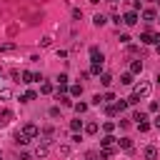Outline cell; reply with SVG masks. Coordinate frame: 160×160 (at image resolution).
<instances>
[{"label":"cell","mask_w":160,"mask_h":160,"mask_svg":"<svg viewBox=\"0 0 160 160\" xmlns=\"http://www.w3.org/2000/svg\"><path fill=\"white\" fill-rule=\"evenodd\" d=\"M35 80H42V75H40V72H30V70H22V72H20V82H22V85H30V82H35Z\"/></svg>","instance_id":"obj_3"},{"label":"cell","mask_w":160,"mask_h":160,"mask_svg":"<svg viewBox=\"0 0 160 160\" xmlns=\"http://www.w3.org/2000/svg\"><path fill=\"white\" fill-rule=\"evenodd\" d=\"M152 125H155V128L160 130V115H155V120H152Z\"/></svg>","instance_id":"obj_45"},{"label":"cell","mask_w":160,"mask_h":160,"mask_svg":"<svg viewBox=\"0 0 160 160\" xmlns=\"http://www.w3.org/2000/svg\"><path fill=\"white\" fill-rule=\"evenodd\" d=\"M150 92H152V88H150V82H145V80H140V82H135V85H132V95H135L138 100L148 98Z\"/></svg>","instance_id":"obj_1"},{"label":"cell","mask_w":160,"mask_h":160,"mask_svg":"<svg viewBox=\"0 0 160 160\" xmlns=\"http://www.w3.org/2000/svg\"><path fill=\"white\" fill-rule=\"evenodd\" d=\"M20 130H22V132H25V135H28V138H30V140H35V138H38V135H40V128H38V125H35V122H25V125H22V128H20Z\"/></svg>","instance_id":"obj_4"},{"label":"cell","mask_w":160,"mask_h":160,"mask_svg":"<svg viewBox=\"0 0 160 160\" xmlns=\"http://www.w3.org/2000/svg\"><path fill=\"white\" fill-rule=\"evenodd\" d=\"M92 105H102V95H92Z\"/></svg>","instance_id":"obj_42"},{"label":"cell","mask_w":160,"mask_h":160,"mask_svg":"<svg viewBox=\"0 0 160 160\" xmlns=\"http://www.w3.org/2000/svg\"><path fill=\"white\" fill-rule=\"evenodd\" d=\"M58 100H60V105H65V108H68V105H72V100H70V95H68V92H60V95H58Z\"/></svg>","instance_id":"obj_20"},{"label":"cell","mask_w":160,"mask_h":160,"mask_svg":"<svg viewBox=\"0 0 160 160\" xmlns=\"http://www.w3.org/2000/svg\"><path fill=\"white\" fill-rule=\"evenodd\" d=\"M58 155L68 158V155H70V145H60V148H58Z\"/></svg>","instance_id":"obj_30"},{"label":"cell","mask_w":160,"mask_h":160,"mask_svg":"<svg viewBox=\"0 0 160 160\" xmlns=\"http://www.w3.org/2000/svg\"><path fill=\"white\" fill-rule=\"evenodd\" d=\"M12 142H15V145H28V142H30V138H28L22 130H18V132L12 135Z\"/></svg>","instance_id":"obj_8"},{"label":"cell","mask_w":160,"mask_h":160,"mask_svg":"<svg viewBox=\"0 0 160 160\" xmlns=\"http://www.w3.org/2000/svg\"><path fill=\"white\" fill-rule=\"evenodd\" d=\"M18 160H30V155H28V152H20V155H18Z\"/></svg>","instance_id":"obj_44"},{"label":"cell","mask_w":160,"mask_h":160,"mask_svg":"<svg viewBox=\"0 0 160 160\" xmlns=\"http://www.w3.org/2000/svg\"><path fill=\"white\" fill-rule=\"evenodd\" d=\"M32 155H35V158H45V155H48V145H45V142L38 145V148L32 150Z\"/></svg>","instance_id":"obj_14"},{"label":"cell","mask_w":160,"mask_h":160,"mask_svg":"<svg viewBox=\"0 0 160 160\" xmlns=\"http://www.w3.org/2000/svg\"><path fill=\"white\" fill-rule=\"evenodd\" d=\"M50 42H52V38H42V40H40V45H42V48H50Z\"/></svg>","instance_id":"obj_41"},{"label":"cell","mask_w":160,"mask_h":160,"mask_svg":"<svg viewBox=\"0 0 160 160\" xmlns=\"http://www.w3.org/2000/svg\"><path fill=\"white\" fill-rule=\"evenodd\" d=\"M100 148H118V138H112V135L108 132V135L100 140Z\"/></svg>","instance_id":"obj_9"},{"label":"cell","mask_w":160,"mask_h":160,"mask_svg":"<svg viewBox=\"0 0 160 160\" xmlns=\"http://www.w3.org/2000/svg\"><path fill=\"white\" fill-rule=\"evenodd\" d=\"M130 72H132V75L142 72V62H140V60H132V62H130Z\"/></svg>","instance_id":"obj_15"},{"label":"cell","mask_w":160,"mask_h":160,"mask_svg":"<svg viewBox=\"0 0 160 160\" xmlns=\"http://www.w3.org/2000/svg\"><path fill=\"white\" fill-rule=\"evenodd\" d=\"M140 42H145V45H158V42H160V32L145 30V32L140 35Z\"/></svg>","instance_id":"obj_2"},{"label":"cell","mask_w":160,"mask_h":160,"mask_svg":"<svg viewBox=\"0 0 160 160\" xmlns=\"http://www.w3.org/2000/svg\"><path fill=\"white\" fill-rule=\"evenodd\" d=\"M35 98H38V95H35V90H25V92H22V98H20V100H22V102H32V100H35Z\"/></svg>","instance_id":"obj_18"},{"label":"cell","mask_w":160,"mask_h":160,"mask_svg":"<svg viewBox=\"0 0 160 160\" xmlns=\"http://www.w3.org/2000/svg\"><path fill=\"white\" fill-rule=\"evenodd\" d=\"M10 78H12L15 82H20V70H10Z\"/></svg>","instance_id":"obj_37"},{"label":"cell","mask_w":160,"mask_h":160,"mask_svg":"<svg viewBox=\"0 0 160 160\" xmlns=\"http://www.w3.org/2000/svg\"><path fill=\"white\" fill-rule=\"evenodd\" d=\"M118 148H122V150L130 152V150H132V140H130V138H120V140H118Z\"/></svg>","instance_id":"obj_12"},{"label":"cell","mask_w":160,"mask_h":160,"mask_svg":"<svg viewBox=\"0 0 160 160\" xmlns=\"http://www.w3.org/2000/svg\"><path fill=\"white\" fill-rule=\"evenodd\" d=\"M115 108H118V112H122L128 108V100H115Z\"/></svg>","instance_id":"obj_31"},{"label":"cell","mask_w":160,"mask_h":160,"mask_svg":"<svg viewBox=\"0 0 160 160\" xmlns=\"http://www.w3.org/2000/svg\"><path fill=\"white\" fill-rule=\"evenodd\" d=\"M10 98H12L10 88H0V100H10Z\"/></svg>","instance_id":"obj_26"},{"label":"cell","mask_w":160,"mask_h":160,"mask_svg":"<svg viewBox=\"0 0 160 160\" xmlns=\"http://www.w3.org/2000/svg\"><path fill=\"white\" fill-rule=\"evenodd\" d=\"M155 50H158V55H160V42H158V45H155Z\"/></svg>","instance_id":"obj_46"},{"label":"cell","mask_w":160,"mask_h":160,"mask_svg":"<svg viewBox=\"0 0 160 160\" xmlns=\"http://www.w3.org/2000/svg\"><path fill=\"white\" fill-rule=\"evenodd\" d=\"M102 130H105V135L112 132V130H115V122H102Z\"/></svg>","instance_id":"obj_35"},{"label":"cell","mask_w":160,"mask_h":160,"mask_svg":"<svg viewBox=\"0 0 160 160\" xmlns=\"http://www.w3.org/2000/svg\"><path fill=\"white\" fill-rule=\"evenodd\" d=\"M72 108H75V112H78V115H82V112L88 110V102H72Z\"/></svg>","instance_id":"obj_23"},{"label":"cell","mask_w":160,"mask_h":160,"mask_svg":"<svg viewBox=\"0 0 160 160\" xmlns=\"http://www.w3.org/2000/svg\"><path fill=\"white\" fill-rule=\"evenodd\" d=\"M105 22H108V18H105V15H102V12H98V15H95V18H92V25H95V28H102V25H105Z\"/></svg>","instance_id":"obj_13"},{"label":"cell","mask_w":160,"mask_h":160,"mask_svg":"<svg viewBox=\"0 0 160 160\" xmlns=\"http://www.w3.org/2000/svg\"><path fill=\"white\" fill-rule=\"evenodd\" d=\"M135 125H138V130H140V132H148V130H150V122H148V120H142V122H135Z\"/></svg>","instance_id":"obj_29"},{"label":"cell","mask_w":160,"mask_h":160,"mask_svg":"<svg viewBox=\"0 0 160 160\" xmlns=\"http://www.w3.org/2000/svg\"><path fill=\"white\" fill-rule=\"evenodd\" d=\"M120 42H122V45H128V42H130V35H128V32H122V35H120Z\"/></svg>","instance_id":"obj_40"},{"label":"cell","mask_w":160,"mask_h":160,"mask_svg":"<svg viewBox=\"0 0 160 160\" xmlns=\"http://www.w3.org/2000/svg\"><path fill=\"white\" fill-rule=\"evenodd\" d=\"M90 60L92 62H105V55L100 52V48H95V45L90 48Z\"/></svg>","instance_id":"obj_7"},{"label":"cell","mask_w":160,"mask_h":160,"mask_svg":"<svg viewBox=\"0 0 160 160\" xmlns=\"http://www.w3.org/2000/svg\"><path fill=\"white\" fill-rule=\"evenodd\" d=\"M78 95H82V85H80V82L70 85V98H78Z\"/></svg>","instance_id":"obj_17"},{"label":"cell","mask_w":160,"mask_h":160,"mask_svg":"<svg viewBox=\"0 0 160 160\" xmlns=\"http://www.w3.org/2000/svg\"><path fill=\"white\" fill-rule=\"evenodd\" d=\"M72 18L80 20V18H82V10H80V8H72Z\"/></svg>","instance_id":"obj_36"},{"label":"cell","mask_w":160,"mask_h":160,"mask_svg":"<svg viewBox=\"0 0 160 160\" xmlns=\"http://www.w3.org/2000/svg\"><path fill=\"white\" fill-rule=\"evenodd\" d=\"M70 128H72V130H75V132H78V130H80V128H82V120H70Z\"/></svg>","instance_id":"obj_34"},{"label":"cell","mask_w":160,"mask_h":160,"mask_svg":"<svg viewBox=\"0 0 160 160\" xmlns=\"http://www.w3.org/2000/svg\"><path fill=\"white\" fill-rule=\"evenodd\" d=\"M90 2H100V0H90Z\"/></svg>","instance_id":"obj_47"},{"label":"cell","mask_w":160,"mask_h":160,"mask_svg":"<svg viewBox=\"0 0 160 160\" xmlns=\"http://www.w3.org/2000/svg\"><path fill=\"white\" fill-rule=\"evenodd\" d=\"M85 132H88V135H95V132H98V122H88V125H85Z\"/></svg>","instance_id":"obj_25"},{"label":"cell","mask_w":160,"mask_h":160,"mask_svg":"<svg viewBox=\"0 0 160 160\" xmlns=\"http://www.w3.org/2000/svg\"><path fill=\"white\" fill-rule=\"evenodd\" d=\"M120 82H122V85H132V82H135V80H132V72H122V75H120Z\"/></svg>","instance_id":"obj_19"},{"label":"cell","mask_w":160,"mask_h":160,"mask_svg":"<svg viewBox=\"0 0 160 160\" xmlns=\"http://www.w3.org/2000/svg\"><path fill=\"white\" fill-rule=\"evenodd\" d=\"M0 160H2V150H0Z\"/></svg>","instance_id":"obj_48"},{"label":"cell","mask_w":160,"mask_h":160,"mask_svg":"<svg viewBox=\"0 0 160 160\" xmlns=\"http://www.w3.org/2000/svg\"><path fill=\"white\" fill-rule=\"evenodd\" d=\"M102 72V62H92L90 65V75H100Z\"/></svg>","instance_id":"obj_21"},{"label":"cell","mask_w":160,"mask_h":160,"mask_svg":"<svg viewBox=\"0 0 160 160\" xmlns=\"http://www.w3.org/2000/svg\"><path fill=\"white\" fill-rule=\"evenodd\" d=\"M142 155H145V160H158V155H160V152H158V148H155V145H148Z\"/></svg>","instance_id":"obj_10"},{"label":"cell","mask_w":160,"mask_h":160,"mask_svg":"<svg viewBox=\"0 0 160 160\" xmlns=\"http://www.w3.org/2000/svg\"><path fill=\"white\" fill-rule=\"evenodd\" d=\"M138 20H140V15H138V10H128V12L122 15V22H125V25H135Z\"/></svg>","instance_id":"obj_5"},{"label":"cell","mask_w":160,"mask_h":160,"mask_svg":"<svg viewBox=\"0 0 160 160\" xmlns=\"http://www.w3.org/2000/svg\"><path fill=\"white\" fill-rule=\"evenodd\" d=\"M100 82H102L105 88H110V85H112V75H110V72H100Z\"/></svg>","instance_id":"obj_16"},{"label":"cell","mask_w":160,"mask_h":160,"mask_svg":"<svg viewBox=\"0 0 160 160\" xmlns=\"http://www.w3.org/2000/svg\"><path fill=\"white\" fill-rule=\"evenodd\" d=\"M10 120H12V110H10V108H2V110H0V128L10 125Z\"/></svg>","instance_id":"obj_6"},{"label":"cell","mask_w":160,"mask_h":160,"mask_svg":"<svg viewBox=\"0 0 160 160\" xmlns=\"http://www.w3.org/2000/svg\"><path fill=\"white\" fill-rule=\"evenodd\" d=\"M148 110H150V112H158V110H160V105H158V102H155V100H152V102H150V108H148Z\"/></svg>","instance_id":"obj_43"},{"label":"cell","mask_w":160,"mask_h":160,"mask_svg":"<svg viewBox=\"0 0 160 160\" xmlns=\"http://www.w3.org/2000/svg\"><path fill=\"white\" fill-rule=\"evenodd\" d=\"M132 120H135V122H142V120H148V115H145V112H135Z\"/></svg>","instance_id":"obj_33"},{"label":"cell","mask_w":160,"mask_h":160,"mask_svg":"<svg viewBox=\"0 0 160 160\" xmlns=\"http://www.w3.org/2000/svg\"><path fill=\"white\" fill-rule=\"evenodd\" d=\"M105 112H108L110 118H115V115H120V112H118V108H115V102H108V108H105Z\"/></svg>","instance_id":"obj_24"},{"label":"cell","mask_w":160,"mask_h":160,"mask_svg":"<svg viewBox=\"0 0 160 160\" xmlns=\"http://www.w3.org/2000/svg\"><path fill=\"white\" fill-rule=\"evenodd\" d=\"M48 115H50V118H58V115H60V108H50Z\"/></svg>","instance_id":"obj_38"},{"label":"cell","mask_w":160,"mask_h":160,"mask_svg":"<svg viewBox=\"0 0 160 160\" xmlns=\"http://www.w3.org/2000/svg\"><path fill=\"white\" fill-rule=\"evenodd\" d=\"M12 48H15L12 42H5V45H0V52H8V50H12Z\"/></svg>","instance_id":"obj_39"},{"label":"cell","mask_w":160,"mask_h":160,"mask_svg":"<svg viewBox=\"0 0 160 160\" xmlns=\"http://www.w3.org/2000/svg\"><path fill=\"white\" fill-rule=\"evenodd\" d=\"M108 102H115V92H105L102 95V105H108Z\"/></svg>","instance_id":"obj_28"},{"label":"cell","mask_w":160,"mask_h":160,"mask_svg":"<svg viewBox=\"0 0 160 160\" xmlns=\"http://www.w3.org/2000/svg\"><path fill=\"white\" fill-rule=\"evenodd\" d=\"M52 90H55V88H52V82H42V85H40V92H42V95H50Z\"/></svg>","instance_id":"obj_22"},{"label":"cell","mask_w":160,"mask_h":160,"mask_svg":"<svg viewBox=\"0 0 160 160\" xmlns=\"http://www.w3.org/2000/svg\"><path fill=\"white\" fill-rule=\"evenodd\" d=\"M158 82H160V78H158Z\"/></svg>","instance_id":"obj_49"},{"label":"cell","mask_w":160,"mask_h":160,"mask_svg":"<svg viewBox=\"0 0 160 160\" xmlns=\"http://www.w3.org/2000/svg\"><path fill=\"white\" fill-rule=\"evenodd\" d=\"M52 132H55L52 125H45V128H42V135H45V138H52Z\"/></svg>","instance_id":"obj_32"},{"label":"cell","mask_w":160,"mask_h":160,"mask_svg":"<svg viewBox=\"0 0 160 160\" xmlns=\"http://www.w3.org/2000/svg\"><path fill=\"white\" fill-rule=\"evenodd\" d=\"M68 82H70L68 72H60V75H58V85H68Z\"/></svg>","instance_id":"obj_27"},{"label":"cell","mask_w":160,"mask_h":160,"mask_svg":"<svg viewBox=\"0 0 160 160\" xmlns=\"http://www.w3.org/2000/svg\"><path fill=\"white\" fill-rule=\"evenodd\" d=\"M142 20H145V22H152V20H158V12H155L152 8H145V10H142Z\"/></svg>","instance_id":"obj_11"}]
</instances>
